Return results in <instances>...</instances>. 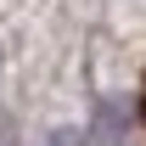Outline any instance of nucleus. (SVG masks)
Listing matches in <instances>:
<instances>
[{
    "label": "nucleus",
    "mask_w": 146,
    "mask_h": 146,
    "mask_svg": "<svg viewBox=\"0 0 146 146\" xmlns=\"http://www.w3.org/2000/svg\"><path fill=\"white\" fill-rule=\"evenodd\" d=\"M141 124H146V96H141Z\"/></svg>",
    "instance_id": "f257e3e1"
}]
</instances>
